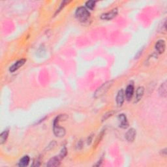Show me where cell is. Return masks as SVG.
<instances>
[{"mask_svg": "<svg viewBox=\"0 0 167 167\" xmlns=\"http://www.w3.org/2000/svg\"><path fill=\"white\" fill-rule=\"evenodd\" d=\"M134 88L133 84H130L127 86L125 90V97L128 101H130L132 99L134 95Z\"/></svg>", "mask_w": 167, "mask_h": 167, "instance_id": "obj_9", "label": "cell"}, {"mask_svg": "<svg viewBox=\"0 0 167 167\" xmlns=\"http://www.w3.org/2000/svg\"><path fill=\"white\" fill-rule=\"evenodd\" d=\"M76 17L81 22H85L90 17V13L85 7H79L75 13Z\"/></svg>", "mask_w": 167, "mask_h": 167, "instance_id": "obj_2", "label": "cell"}, {"mask_svg": "<svg viewBox=\"0 0 167 167\" xmlns=\"http://www.w3.org/2000/svg\"><path fill=\"white\" fill-rule=\"evenodd\" d=\"M112 114H113V112H107L106 114H105L104 115V116H103L102 119V121H105V120H106V119H108L109 117L112 116Z\"/></svg>", "mask_w": 167, "mask_h": 167, "instance_id": "obj_18", "label": "cell"}, {"mask_svg": "<svg viewBox=\"0 0 167 167\" xmlns=\"http://www.w3.org/2000/svg\"><path fill=\"white\" fill-rule=\"evenodd\" d=\"M113 84L114 80H109L102 84V85H101L95 91V93H93V97L97 99L99 97H102V95H104L109 90V89L113 85Z\"/></svg>", "mask_w": 167, "mask_h": 167, "instance_id": "obj_1", "label": "cell"}, {"mask_svg": "<svg viewBox=\"0 0 167 167\" xmlns=\"http://www.w3.org/2000/svg\"><path fill=\"white\" fill-rule=\"evenodd\" d=\"M68 3V2H66V1H63V2H61V5H60V7H59V9H58V10H57L56 13H58L62 9V8H63V7H65V4H66V3Z\"/></svg>", "mask_w": 167, "mask_h": 167, "instance_id": "obj_19", "label": "cell"}, {"mask_svg": "<svg viewBox=\"0 0 167 167\" xmlns=\"http://www.w3.org/2000/svg\"><path fill=\"white\" fill-rule=\"evenodd\" d=\"M26 61V59H20V60L17 61V62H15L14 64L10 67V69H9L10 72L13 73V72H14V71L18 70L19 68H20L21 67H22L25 64Z\"/></svg>", "mask_w": 167, "mask_h": 167, "instance_id": "obj_6", "label": "cell"}, {"mask_svg": "<svg viewBox=\"0 0 167 167\" xmlns=\"http://www.w3.org/2000/svg\"><path fill=\"white\" fill-rule=\"evenodd\" d=\"M9 129H5L4 130L3 132L0 134V144H3L4 143H5L7 139L9 136Z\"/></svg>", "mask_w": 167, "mask_h": 167, "instance_id": "obj_14", "label": "cell"}, {"mask_svg": "<svg viewBox=\"0 0 167 167\" xmlns=\"http://www.w3.org/2000/svg\"><path fill=\"white\" fill-rule=\"evenodd\" d=\"M156 49L159 54L164 53L166 49V43L164 40H159L156 44Z\"/></svg>", "mask_w": 167, "mask_h": 167, "instance_id": "obj_8", "label": "cell"}, {"mask_svg": "<svg viewBox=\"0 0 167 167\" xmlns=\"http://www.w3.org/2000/svg\"><path fill=\"white\" fill-rule=\"evenodd\" d=\"M116 103L118 106H121L125 101V93L123 90H120L118 91L116 96Z\"/></svg>", "mask_w": 167, "mask_h": 167, "instance_id": "obj_11", "label": "cell"}, {"mask_svg": "<svg viewBox=\"0 0 167 167\" xmlns=\"http://www.w3.org/2000/svg\"><path fill=\"white\" fill-rule=\"evenodd\" d=\"M137 136V131L134 129L131 128L127 131L125 134V139L129 142H133Z\"/></svg>", "mask_w": 167, "mask_h": 167, "instance_id": "obj_5", "label": "cell"}, {"mask_svg": "<svg viewBox=\"0 0 167 167\" xmlns=\"http://www.w3.org/2000/svg\"><path fill=\"white\" fill-rule=\"evenodd\" d=\"M161 155H162V156H164V157H166V148H165V149H163V150H162L161 151Z\"/></svg>", "mask_w": 167, "mask_h": 167, "instance_id": "obj_20", "label": "cell"}, {"mask_svg": "<svg viewBox=\"0 0 167 167\" xmlns=\"http://www.w3.org/2000/svg\"><path fill=\"white\" fill-rule=\"evenodd\" d=\"M95 4H96V2L95 1H88L86 3V6L90 10H93L95 7Z\"/></svg>", "mask_w": 167, "mask_h": 167, "instance_id": "obj_16", "label": "cell"}, {"mask_svg": "<svg viewBox=\"0 0 167 167\" xmlns=\"http://www.w3.org/2000/svg\"><path fill=\"white\" fill-rule=\"evenodd\" d=\"M159 95L162 97H166L167 94V86L166 82H165L162 84L160 86L159 88Z\"/></svg>", "mask_w": 167, "mask_h": 167, "instance_id": "obj_13", "label": "cell"}, {"mask_svg": "<svg viewBox=\"0 0 167 167\" xmlns=\"http://www.w3.org/2000/svg\"><path fill=\"white\" fill-rule=\"evenodd\" d=\"M30 157L27 156H24L20 160V162H19V164L18 165L20 166L21 167H24V166H26L28 165L29 162H30Z\"/></svg>", "mask_w": 167, "mask_h": 167, "instance_id": "obj_15", "label": "cell"}, {"mask_svg": "<svg viewBox=\"0 0 167 167\" xmlns=\"http://www.w3.org/2000/svg\"><path fill=\"white\" fill-rule=\"evenodd\" d=\"M144 87L143 86L138 87L136 91V94H135L134 102H138L140 101L142 99L143 95H144Z\"/></svg>", "mask_w": 167, "mask_h": 167, "instance_id": "obj_10", "label": "cell"}, {"mask_svg": "<svg viewBox=\"0 0 167 167\" xmlns=\"http://www.w3.org/2000/svg\"><path fill=\"white\" fill-rule=\"evenodd\" d=\"M118 13V11L117 8H115V9L111 10L110 12L108 13H106L102 14L101 16V18L102 20H112L116 17Z\"/></svg>", "mask_w": 167, "mask_h": 167, "instance_id": "obj_4", "label": "cell"}, {"mask_svg": "<svg viewBox=\"0 0 167 167\" xmlns=\"http://www.w3.org/2000/svg\"><path fill=\"white\" fill-rule=\"evenodd\" d=\"M54 126H53V131L54 134H55V137L61 138L65 136L66 133L65 129L62 127H59L58 125V122L54 121Z\"/></svg>", "mask_w": 167, "mask_h": 167, "instance_id": "obj_3", "label": "cell"}, {"mask_svg": "<svg viewBox=\"0 0 167 167\" xmlns=\"http://www.w3.org/2000/svg\"><path fill=\"white\" fill-rule=\"evenodd\" d=\"M66 155H67V149H66V148H63L61 150V152H60V153H59L58 156L60 157L61 159H63L66 156Z\"/></svg>", "mask_w": 167, "mask_h": 167, "instance_id": "obj_17", "label": "cell"}, {"mask_svg": "<svg viewBox=\"0 0 167 167\" xmlns=\"http://www.w3.org/2000/svg\"><path fill=\"white\" fill-rule=\"evenodd\" d=\"M118 120L120 121V127L122 129H127L129 127V123L125 114H121L118 116Z\"/></svg>", "mask_w": 167, "mask_h": 167, "instance_id": "obj_7", "label": "cell"}, {"mask_svg": "<svg viewBox=\"0 0 167 167\" xmlns=\"http://www.w3.org/2000/svg\"><path fill=\"white\" fill-rule=\"evenodd\" d=\"M60 160L61 159L59 156H55L50 159L49 162H48V163L46 164V166L50 167L58 166L60 165Z\"/></svg>", "mask_w": 167, "mask_h": 167, "instance_id": "obj_12", "label": "cell"}]
</instances>
